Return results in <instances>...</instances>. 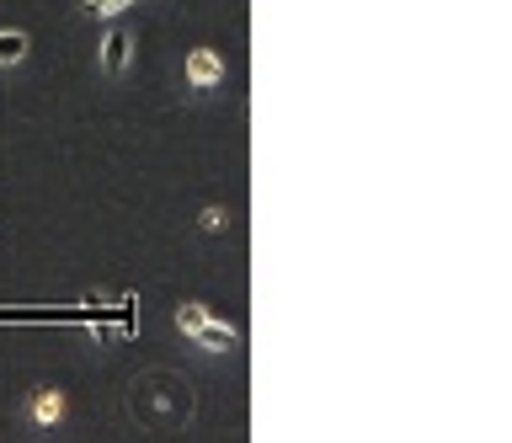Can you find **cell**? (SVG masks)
<instances>
[{"instance_id": "cell-1", "label": "cell", "mask_w": 512, "mask_h": 443, "mask_svg": "<svg viewBox=\"0 0 512 443\" xmlns=\"http://www.w3.org/2000/svg\"><path fill=\"white\" fill-rule=\"evenodd\" d=\"M187 81H192V91H219L224 86V59L214 49H192L187 54Z\"/></svg>"}, {"instance_id": "cell-2", "label": "cell", "mask_w": 512, "mask_h": 443, "mask_svg": "<svg viewBox=\"0 0 512 443\" xmlns=\"http://www.w3.org/2000/svg\"><path fill=\"white\" fill-rule=\"evenodd\" d=\"M128 54H134V38H128L123 27H118V33H107L102 38V75H123L128 70Z\"/></svg>"}, {"instance_id": "cell-3", "label": "cell", "mask_w": 512, "mask_h": 443, "mask_svg": "<svg viewBox=\"0 0 512 443\" xmlns=\"http://www.w3.org/2000/svg\"><path fill=\"white\" fill-rule=\"evenodd\" d=\"M187 337H198L203 347H214V353H224V347H235V331H230V326H224V321H219V315H214V310H208V315H203V321H198V326H192V331H187Z\"/></svg>"}, {"instance_id": "cell-4", "label": "cell", "mask_w": 512, "mask_h": 443, "mask_svg": "<svg viewBox=\"0 0 512 443\" xmlns=\"http://www.w3.org/2000/svg\"><path fill=\"white\" fill-rule=\"evenodd\" d=\"M27 59V33H0V70L22 65Z\"/></svg>"}, {"instance_id": "cell-5", "label": "cell", "mask_w": 512, "mask_h": 443, "mask_svg": "<svg viewBox=\"0 0 512 443\" xmlns=\"http://www.w3.org/2000/svg\"><path fill=\"white\" fill-rule=\"evenodd\" d=\"M32 417H38V422H59L64 417V395L59 390H43L38 401H32Z\"/></svg>"}, {"instance_id": "cell-6", "label": "cell", "mask_w": 512, "mask_h": 443, "mask_svg": "<svg viewBox=\"0 0 512 443\" xmlns=\"http://www.w3.org/2000/svg\"><path fill=\"white\" fill-rule=\"evenodd\" d=\"M198 225H203V230H208V235H219V230H224V225H230V214H224V209H219V203H208V209H203V214H198Z\"/></svg>"}, {"instance_id": "cell-7", "label": "cell", "mask_w": 512, "mask_h": 443, "mask_svg": "<svg viewBox=\"0 0 512 443\" xmlns=\"http://www.w3.org/2000/svg\"><path fill=\"white\" fill-rule=\"evenodd\" d=\"M123 6H134V0H86V11H91V17H118Z\"/></svg>"}, {"instance_id": "cell-8", "label": "cell", "mask_w": 512, "mask_h": 443, "mask_svg": "<svg viewBox=\"0 0 512 443\" xmlns=\"http://www.w3.org/2000/svg\"><path fill=\"white\" fill-rule=\"evenodd\" d=\"M118 337H134V299L118 305Z\"/></svg>"}]
</instances>
